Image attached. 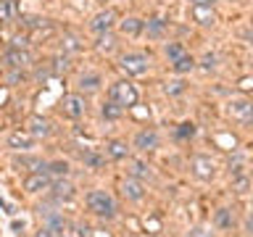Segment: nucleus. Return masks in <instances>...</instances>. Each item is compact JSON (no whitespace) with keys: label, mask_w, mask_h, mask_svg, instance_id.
Wrapping results in <instances>:
<instances>
[{"label":"nucleus","mask_w":253,"mask_h":237,"mask_svg":"<svg viewBox=\"0 0 253 237\" xmlns=\"http://www.w3.org/2000/svg\"><path fill=\"white\" fill-rule=\"evenodd\" d=\"M47 193L53 195V200H71L74 198V185L71 182H66V179H53L50 182V187H47Z\"/></svg>","instance_id":"12"},{"label":"nucleus","mask_w":253,"mask_h":237,"mask_svg":"<svg viewBox=\"0 0 253 237\" xmlns=\"http://www.w3.org/2000/svg\"><path fill=\"white\" fill-rule=\"evenodd\" d=\"M190 19L201 27H213L216 24V11L211 5H193L190 8Z\"/></svg>","instance_id":"11"},{"label":"nucleus","mask_w":253,"mask_h":237,"mask_svg":"<svg viewBox=\"0 0 253 237\" xmlns=\"http://www.w3.org/2000/svg\"><path fill=\"white\" fill-rule=\"evenodd\" d=\"M108 100H114L116 106H122V108H132V106H137L140 92L129 79H119V82H114L108 87Z\"/></svg>","instance_id":"1"},{"label":"nucleus","mask_w":253,"mask_h":237,"mask_svg":"<svg viewBox=\"0 0 253 237\" xmlns=\"http://www.w3.org/2000/svg\"><path fill=\"white\" fill-rule=\"evenodd\" d=\"M229 171H232V177H237V174H245V161L240 156L229 158Z\"/></svg>","instance_id":"35"},{"label":"nucleus","mask_w":253,"mask_h":237,"mask_svg":"<svg viewBox=\"0 0 253 237\" xmlns=\"http://www.w3.org/2000/svg\"><path fill=\"white\" fill-rule=\"evenodd\" d=\"M79 50H82V40L77 35H63L61 37V53L71 55V53H79Z\"/></svg>","instance_id":"25"},{"label":"nucleus","mask_w":253,"mask_h":237,"mask_svg":"<svg viewBox=\"0 0 253 237\" xmlns=\"http://www.w3.org/2000/svg\"><path fill=\"white\" fill-rule=\"evenodd\" d=\"M27 132L37 140V137H47V134L53 132V126H50V121H47L45 116H32L29 124H27Z\"/></svg>","instance_id":"13"},{"label":"nucleus","mask_w":253,"mask_h":237,"mask_svg":"<svg viewBox=\"0 0 253 237\" xmlns=\"http://www.w3.org/2000/svg\"><path fill=\"white\" fill-rule=\"evenodd\" d=\"M187 90V82L185 79H169V82L164 84V92L169 95V98H177V95H182Z\"/></svg>","instance_id":"29"},{"label":"nucleus","mask_w":253,"mask_h":237,"mask_svg":"<svg viewBox=\"0 0 253 237\" xmlns=\"http://www.w3.org/2000/svg\"><path fill=\"white\" fill-rule=\"evenodd\" d=\"M69 69H71V63H69L66 53H58L50 63H47V71H50V74H66Z\"/></svg>","instance_id":"22"},{"label":"nucleus","mask_w":253,"mask_h":237,"mask_svg":"<svg viewBox=\"0 0 253 237\" xmlns=\"http://www.w3.org/2000/svg\"><path fill=\"white\" fill-rule=\"evenodd\" d=\"M193 5H213V0H190Z\"/></svg>","instance_id":"41"},{"label":"nucleus","mask_w":253,"mask_h":237,"mask_svg":"<svg viewBox=\"0 0 253 237\" xmlns=\"http://www.w3.org/2000/svg\"><path fill=\"white\" fill-rule=\"evenodd\" d=\"M248 229H251V232H253V216L248 219Z\"/></svg>","instance_id":"42"},{"label":"nucleus","mask_w":253,"mask_h":237,"mask_svg":"<svg viewBox=\"0 0 253 237\" xmlns=\"http://www.w3.org/2000/svg\"><path fill=\"white\" fill-rule=\"evenodd\" d=\"M216 63H219V58L213 53H206L203 55V61H201V66L206 69V71H211V69H216Z\"/></svg>","instance_id":"37"},{"label":"nucleus","mask_w":253,"mask_h":237,"mask_svg":"<svg viewBox=\"0 0 253 237\" xmlns=\"http://www.w3.org/2000/svg\"><path fill=\"white\" fill-rule=\"evenodd\" d=\"M122 195L126 198V200H142L145 198V187H142L140 179H124L122 182Z\"/></svg>","instance_id":"15"},{"label":"nucleus","mask_w":253,"mask_h":237,"mask_svg":"<svg viewBox=\"0 0 253 237\" xmlns=\"http://www.w3.org/2000/svg\"><path fill=\"white\" fill-rule=\"evenodd\" d=\"M227 116L232 121L243 124V126H251L253 124V100L248 98H232L227 103Z\"/></svg>","instance_id":"3"},{"label":"nucleus","mask_w":253,"mask_h":237,"mask_svg":"<svg viewBox=\"0 0 253 237\" xmlns=\"http://www.w3.org/2000/svg\"><path fill=\"white\" fill-rule=\"evenodd\" d=\"M158 132L156 129H140L137 134H134V148L142 150V153H153V150L158 148Z\"/></svg>","instance_id":"9"},{"label":"nucleus","mask_w":253,"mask_h":237,"mask_svg":"<svg viewBox=\"0 0 253 237\" xmlns=\"http://www.w3.org/2000/svg\"><path fill=\"white\" fill-rule=\"evenodd\" d=\"M50 182H53L50 174H45V171H35V174H29V177L24 179V190H27V193H47Z\"/></svg>","instance_id":"10"},{"label":"nucleus","mask_w":253,"mask_h":237,"mask_svg":"<svg viewBox=\"0 0 253 237\" xmlns=\"http://www.w3.org/2000/svg\"><path fill=\"white\" fill-rule=\"evenodd\" d=\"M145 29H148V35H150V37H161V35H164V29H166V21H164V19H150Z\"/></svg>","instance_id":"32"},{"label":"nucleus","mask_w":253,"mask_h":237,"mask_svg":"<svg viewBox=\"0 0 253 237\" xmlns=\"http://www.w3.org/2000/svg\"><path fill=\"white\" fill-rule=\"evenodd\" d=\"M84 200H87V208H90L95 216H100V219H114L116 216V203L106 190H92V193H87Z\"/></svg>","instance_id":"2"},{"label":"nucleus","mask_w":253,"mask_h":237,"mask_svg":"<svg viewBox=\"0 0 253 237\" xmlns=\"http://www.w3.org/2000/svg\"><path fill=\"white\" fill-rule=\"evenodd\" d=\"M98 3H108V0H98Z\"/></svg>","instance_id":"43"},{"label":"nucleus","mask_w":253,"mask_h":237,"mask_svg":"<svg viewBox=\"0 0 253 237\" xmlns=\"http://www.w3.org/2000/svg\"><path fill=\"white\" fill-rule=\"evenodd\" d=\"M35 237H55V232H53L50 227H42V229H40V232H37Z\"/></svg>","instance_id":"40"},{"label":"nucleus","mask_w":253,"mask_h":237,"mask_svg":"<svg viewBox=\"0 0 253 237\" xmlns=\"http://www.w3.org/2000/svg\"><path fill=\"white\" fill-rule=\"evenodd\" d=\"M248 187H251V179L245 177V174L232 177V190H235V193H248Z\"/></svg>","instance_id":"33"},{"label":"nucleus","mask_w":253,"mask_h":237,"mask_svg":"<svg viewBox=\"0 0 253 237\" xmlns=\"http://www.w3.org/2000/svg\"><path fill=\"white\" fill-rule=\"evenodd\" d=\"M190 237H213V235H211V232H206L203 227H195L193 232H190Z\"/></svg>","instance_id":"39"},{"label":"nucleus","mask_w":253,"mask_h":237,"mask_svg":"<svg viewBox=\"0 0 253 237\" xmlns=\"http://www.w3.org/2000/svg\"><path fill=\"white\" fill-rule=\"evenodd\" d=\"M100 84H103L100 74H84L82 79H79V90L82 92H98Z\"/></svg>","instance_id":"24"},{"label":"nucleus","mask_w":253,"mask_h":237,"mask_svg":"<svg viewBox=\"0 0 253 237\" xmlns=\"http://www.w3.org/2000/svg\"><path fill=\"white\" fill-rule=\"evenodd\" d=\"M193 134H195V124H190V121L179 124V129H177V137H179V140H190Z\"/></svg>","instance_id":"36"},{"label":"nucleus","mask_w":253,"mask_h":237,"mask_svg":"<svg viewBox=\"0 0 253 237\" xmlns=\"http://www.w3.org/2000/svg\"><path fill=\"white\" fill-rule=\"evenodd\" d=\"M129 177L132 179H140V182H145V179H150L153 177V171H150V166L148 163H142V161H129Z\"/></svg>","instance_id":"20"},{"label":"nucleus","mask_w":253,"mask_h":237,"mask_svg":"<svg viewBox=\"0 0 253 237\" xmlns=\"http://www.w3.org/2000/svg\"><path fill=\"white\" fill-rule=\"evenodd\" d=\"M190 171H193L195 179L201 182H211L213 174H216V166H213V161L209 156H195L193 161H190Z\"/></svg>","instance_id":"7"},{"label":"nucleus","mask_w":253,"mask_h":237,"mask_svg":"<svg viewBox=\"0 0 253 237\" xmlns=\"http://www.w3.org/2000/svg\"><path fill=\"white\" fill-rule=\"evenodd\" d=\"M148 55L145 53H124L119 58V69L124 71L126 77H142L148 71Z\"/></svg>","instance_id":"4"},{"label":"nucleus","mask_w":253,"mask_h":237,"mask_svg":"<svg viewBox=\"0 0 253 237\" xmlns=\"http://www.w3.org/2000/svg\"><path fill=\"white\" fill-rule=\"evenodd\" d=\"M79 158H82L84 169H103V166H106V153H98V150H92V148L82 150Z\"/></svg>","instance_id":"16"},{"label":"nucleus","mask_w":253,"mask_h":237,"mask_svg":"<svg viewBox=\"0 0 253 237\" xmlns=\"http://www.w3.org/2000/svg\"><path fill=\"white\" fill-rule=\"evenodd\" d=\"M171 69L177 71V74H187V71L195 69V58L190 53H185V55H179V58L171 61Z\"/></svg>","instance_id":"23"},{"label":"nucleus","mask_w":253,"mask_h":237,"mask_svg":"<svg viewBox=\"0 0 253 237\" xmlns=\"http://www.w3.org/2000/svg\"><path fill=\"white\" fill-rule=\"evenodd\" d=\"M95 47H98L100 53H111L116 47V40L111 32H103V35H98V42H95Z\"/></svg>","instance_id":"31"},{"label":"nucleus","mask_w":253,"mask_h":237,"mask_svg":"<svg viewBox=\"0 0 253 237\" xmlns=\"http://www.w3.org/2000/svg\"><path fill=\"white\" fill-rule=\"evenodd\" d=\"M19 19V0H0V24H11Z\"/></svg>","instance_id":"17"},{"label":"nucleus","mask_w":253,"mask_h":237,"mask_svg":"<svg viewBox=\"0 0 253 237\" xmlns=\"http://www.w3.org/2000/svg\"><path fill=\"white\" fill-rule=\"evenodd\" d=\"M16 166L29 169L32 174H35V171H45V161H40V158H35V156H21V158H16Z\"/></svg>","instance_id":"27"},{"label":"nucleus","mask_w":253,"mask_h":237,"mask_svg":"<svg viewBox=\"0 0 253 237\" xmlns=\"http://www.w3.org/2000/svg\"><path fill=\"white\" fill-rule=\"evenodd\" d=\"M27 42H29L27 35H16V37L11 40V47H27Z\"/></svg>","instance_id":"38"},{"label":"nucleus","mask_w":253,"mask_h":237,"mask_svg":"<svg viewBox=\"0 0 253 237\" xmlns=\"http://www.w3.org/2000/svg\"><path fill=\"white\" fill-rule=\"evenodd\" d=\"M142 29H145V21H142V19H134V16H129V19L122 21V35L134 37V35H140Z\"/></svg>","instance_id":"26"},{"label":"nucleus","mask_w":253,"mask_h":237,"mask_svg":"<svg viewBox=\"0 0 253 237\" xmlns=\"http://www.w3.org/2000/svg\"><path fill=\"white\" fill-rule=\"evenodd\" d=\"M8 148H13V150H29V148H35V137L27 132V129H19V132H11L8 134Z\"/></svg>","instance_id":"14"},{"label":"nucleus","mask_w":253,"mask_h":237,"mask_svg":"<svg viewBox=\"0 0 253 237\" xmlns=\"http://www.w3.org/2000/svg\"><path fill=\"white\" fill-rule=\"evenodd\" d=\"M69 171H71V166L66 161H53V163H45V174H50L53 179H63V177H69Z\"/></svg>","instance_id":"21"},{"label":"nucleus","mask_w":253,"mask_h":237,"mask_svg":"<svg viewBox=\"0 0 253 237\" xmlns=\"http://www.w3.org/2000/svg\"><path fill=\"white\" fill-rule=\"evenodd\" d=\"M122 114H124V108H122V106H116L114 100L103 103V108H100V116L106 118V121H116V118H122Z\"/></svg>","instance_id":"28"},{"label":"nucleus","mask_w":253,"mask_h":237,"mask_svg":"<svg viewBox=\"0 0 253 237\" xmlns=\"http://www.w3.org/2000/svg\"><path fill=\"white\" fill-rule=\"evenodd\" d=\"M164 53L169 55V61H174V58H179V55H185V47H182V42H166Z\"/></svg>","instance_id":"34"},{"label":"nucleus","mask_w":253,"mask_h":237,"mask_svg":"<svg viewBox=\"0 0 253 237\" xmlns=\"http://www.w3.org/2000/svg\"><path fill=\"white\" fill-rule=\"evenodd\" d=\"M21 21L27 29H50V19H45V16H24Z\"/></svg>","instance_id":"30"},{"label":"nucleus","mask_w":253,"mask_h":237,"mask_svg":"<svg viewBox=\"0 0 253 237\" xmlns=\"http://www.w3.org/2000/svg\"><path fill=\"white\" fill-rule=\"evenodd\" d=\"M116 24V11H111V8H106V11L95 13L92 21H90V29L95 32V35H103V32H111Z\"/></svg>","instance_id":"8"},{"label":"nucleus","mask_w":253,"mask_h":237,"mask_svg":"<svg viewBox=\"0 0 253 237\" xmlns=\"http://www.w3.org/2000/svg\"><path fill=\"white\" fill-rule=\"evenodd\" d=\"M3 63L8 69H16V71H24L32 63V55L27 47H8L3 53Z\"/></svg>","instance_id":"6"},{"label":"nucleus","mask_w":253,"mask_h":237,"mask_svg":"<svg viewBox=\"0 0 253 237\" xmlns=\"http://www.w3.org/2000/svg\"><path fill=\"white\" fill-rule=\"evenodd\" d=\"M129 156V148H126V142L122 140H111L106 145V158H111V161H124V158Z\"/></svg>","instance_id":"18"},{"label":"nucleus","mask_w":253,"mask_h":237,"mask_svg":"<svg viewBox=\"0 0 253 237\" xmlns=\"http://www.w3.org/2000/svg\"><path fill=\"white\" fill-rule=\"evenodd\" d=\"M213 227L229 232V229L235 227V213H232V208H219L216 213H213Z\"/></svg>","instance_id":"19"},{"label":"nucleus","mask_w":253,"mask_h":237,"mask_svg":"<svg viewBox=\"0 0 253 237\" xmlns=\"http://www.w3.org/2000/svg\"><path fill=\"white\" fill-rule=\"evenodd\" d=\"M84 111H87V100H84L82 92L63 95V100H61V114L66 116V118H79V116H84Z\"/></svg>","instance_id":"5"}]
</instances>
